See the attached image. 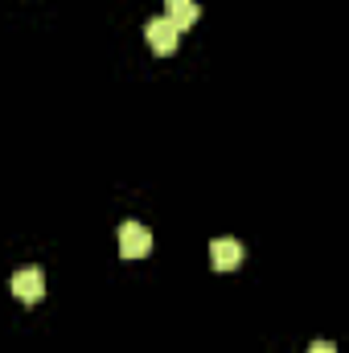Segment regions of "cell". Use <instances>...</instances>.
<instances>
[{
    "label": "cell",
    "instance_id": "cell-3",
    "mask_svg": "<svg viewBox=\"0 0 349 353\" xmlns=\"http://www.w3.org/2000/svg\"><path fill=\"white\" fill-rule=\"evenodd\" d=\"M12 296L25 300V304H37V300L46 296V271H41V267H21V271L12 275Z\"/></svg>",
    "mask_w": 349,
    "mask_h": 353
},
{
    "label": "cell",
    "instance_id": "cell-6",
    "mask_svg": "<svg viewBox=\"0 0 349 353\" xmlns=\"http://www.w3.org/2000/svg\"><path fill=\"white\" fill-rule=\"evenodd\" d=\"M308 353H337V350H333V341H312Z\"/></svg>",
    "mask_w": 349,
    "mask_h": 353
},
{
    "label": "cell",
    "instance_id": "cell-5",
    "mask_svg": "<svg viewBox=\"0 0 349 353\" xmlns=\"http://www.w3.org/2000/svg\"><path fill=\"white\" fill-rule=\"evenodd\" d=\"M165 17L173 21L177 29H189V25H197L201 8H197V0H165Z\"/></svg>",
    "mask_w": 349,
    "mask_h": 353
},
{
    "label": "cell",
    "instance_id": "cell-4",
    "mask_svg": "<svg viewBox=\"0 0 349 353\" xmlns=\"http://www.w3.org/2000/svg\"><path fill=\"white\" fill-rule=\"evenodd\" d=\"M210 263L218 267V271H235V267L243 263V243L239 239H214L210 243Z\"/></svg>",
    "mask_w": 349,
    "mask_h": 353
},
{
    "label": "cell",
    "instance_id": "cell-2",
    "mask_svg": "<svg viewBox=\"0 0 349 353\" xmlns=\"http://www.w3.org/2000/svg\"><path fill=\"white\" fill-rule=\"evenodd\" d=\"M144 37H148V46H152V54H177V41H181V29H177L169 17H157V21H148L144 25Z\"/></svg>",
    "mask_w": 349,
    "mask_h": 353
},
{
    "label": "cell",
    "instance_id": "cell-1",
    "mask_svg": "<svg viewBox=\"0 0 349 353\" xmlns=\"http://www.w3.org/2000/svg\"><path fill=\"white\" fill-rule=\"evenodd\" d=\"M152 251V234H148V226H140V222H123L119 226V255L123 259H144Z\"/></svg>",
    "mask_w": 349,
    "mask_h": 353
}]
</instances>
